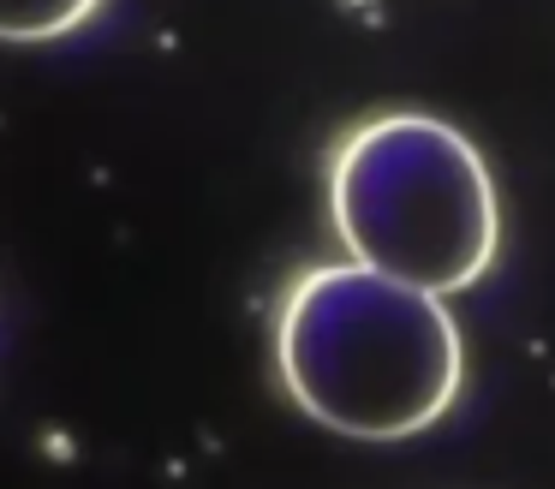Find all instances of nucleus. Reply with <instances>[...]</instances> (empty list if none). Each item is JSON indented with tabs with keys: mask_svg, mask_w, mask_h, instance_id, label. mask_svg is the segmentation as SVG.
Returning <instances> with one entry per match:
<instances>
[{
	"mask_svg": "<svg viewBox=\"0 0 555 489\" xmlns=\"http://www.w3.org/2000/svg\"><path fill=\"white\" fill-rule=\"evenodd\" d=\"M275 364L299 412L335 436L400 441L454 406L466 346L436 293L364 262H328L281 298Z\"/></svg>",
	"mask_w": 555,
	"mask_h": 489,
	"instance_id": "f257e3e1",
	"label": "nucleus"
},
{
	"mask_svg": "<svg viewBox=\"0 0 555 489\" xmlns=\"http://www.w3.org/2000/svg\"><path fill=\"white\" fill-rule=\"evenodd\" d=\"M328 215L352 262L424 293H466L502 245V197L466 131L436 114H376L328 167Z\"/></svg>",
	"mask_w": 555,
	"mask_h": 489,
	"instance_id": "f03ea898",
	"label": "nucleus"
},
{
	"mask_svg": "<svg viewBox=\"0 0 555 489\" xmlns=\"http://www.w3.org/2000/svg\"><path fill=\"white\" fill-rule=\"evenodd\" d=\"M102 0H0V42H49L96 12Z\"/></svg>",
	"mask_w": 555,
	"mask_h": 489,
	"instance_id": "7ed1b4c3",
	"label": "nucleus"
}]
</instances>
